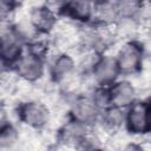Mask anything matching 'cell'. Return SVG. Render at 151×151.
Returning <instances> with one entry per match:
<instances>
[{
	"label": "cell",
	"mask_w": 151,
	"mask_h": 151,
	"mask_svg": "<svg viewBox=\"0 0 151 151\" xmlns=\"http://www.w3.org/2000/svg\"><path fill=\"white\" fill-rule=\"evenodd\" d=\"M17 123L33 132H45L53 122V111L42 99L29 97L21 99L14 107Z\"/></svg>",
	"instance_id": "1"
},
{
	"label": "cell",
	"mask_w": 151,
	"mask_h": 151,
	"mask_svg": "<svg viewBox=\"0 0 151 151\" xmlns=\"http://www.w3.org/2000/svg\"><path fill=\"white\" fill-rule=\"evenodd\" d=\"M118 44L112 27H100L93 24H87L76 27L73 52H92L103 53L110 52Z\"/></svg>",
	"instance_id": "2"
},
{
	"label": "cell",
	"mask_w": 151,
	"mask_h": 151,
	"mask_svg": "<svg viewBox=\"0 0 151 151\" xmlns=\"http://www.w3.org/2000/svg\"><path fill=\"white\" fill-rule=\"evenodd\" d=\"M113 55L122 77L132 78L142 76L144 72L149 58V47L143 37L134 38L120 41Z\"/></svg>",
	"instance_id": "3"
},
{
	"label": "cell",
	"mask_w": 151,
	"mask_h": 151,
	"mask_svg": "<svg viewBox=\"0 0 151 151\" xmlns=\"http://www.w3.org/2000/svg\"><path fill=\"white\" fill-rule=\"evenodd\" d=\"M77 55L72 50H53L46 59V78L54 87L78 74Z\"/></svg>",
	"instance_id": "4"
},
{
	"label": "cell",
	"mask_w": 151,
	"mask_h": 151,
	"mask_svg": "<svg viewBox=\"0 0 151 151\" xmlns=\"http://www.w3.org/2000/svg\"><path fill=\"white\" fill-rule=\"evenodd\" d=\"M120 71L118 68L113 52H103L97 54L90 70L83 77L87 88L93 86L109 87L118 78H120Z\"/></svg>",
	"instance_id": "5"
},
{
	"label": "cell",
	"mask_w": 151,
	"mask_h": 151,
	"mask_svg": "<svg viewBox=\"0 0 151 151\" xmlns=\"http://www.w3.org/2000/svg\"><path fill=\"white\" fill-rule=\"evenodd\" d=\"M151 109L147 97H139L125 109L124 132L132 138L144 139L151 132Z\"/></svg>",
	"instance_id": "6"
},
{
	"label": "cell",
	"mask_w": 151,
	"mask_h": 151,
	"mask_svg": "<svg viewBox=\"0 0 151 151\" xmlns=\"http://www.w3.org/2000/svg\"><path fill=\"white\" fill-rule=\"evenodd\" d=\"M12 72L15 79L22 84L39 85L46 79V59L25 48L13 63Z\"/></svg>",
	"instance_id": "7"
},
{
	"label": "cell",
	"mask_w": 151,
	"mask_h": 151,
	"mask_svg": "<svg viewBox=\"0 0 151 151\" xmlns=\"http://www.w3.org/2000/svg\"><path fill=\"white\" fill-rule=\"evenodd\" d=\"M66 116L90 127H96L101 109L98 106L88 88L74 94L65 105Z\"/></svg>",
	"instance_id": "8"
},
{
	"label": "cell",
	"mask_w": 151,
	"mask_h": 151,
	"mask_svg": "<svg viewBox=\"0 0 151 151\" xmlns=\"http://www.w3.org/2000/svg\"><path fill=\"white\" fill-rule=\"evenodd\" d=\"M25 17L38 35H52L60 24L58 12L41 1L32 4L28 7Z\"/></svg>",
	"instance_id": "9"
},
{
	"label": "cell",
	"mask_w": 151,
	"mask_h": 151,
	"mask_svg": "<svg viewBox=\"0 0 151 151\" xmlns=\"http://www.w3.org/2000/svg\"><path fill=\"white\" fill-rule=\"evenodd\" d=\"M91 129L93 127H90L66 116L65 120L57 127L54 142L59 146L78 149L80 143L86 137V134L91 131Z\"/></svg>",
	"instance_id": "10"
},
{
	"label": "cell",
	"mask_w": 151,
	"mask_h": 151,
	"mask_svg": "<svg viewBox=\"0 0 151 151\" xmlns=\"http://www.w3.org/2000/svg\"><path fill=\"white\" fill-rule=\"evenodd\" d=\"M96 0H67L58 11L60 20L74 26L91 24Z\"/></svg>",
	"instance_id": "11"
},
{
	"label": "cell",
	"mask_w": 151,
	"mask_h": 151,
	"mask_svg": "<svg viewBox=\"0 0 151 151\" xmlns=\"http://www.w3.org/2000/svg\"><path fill=\"white\" fill-rule=\"evenodd\" d=\"M26 44L17 33L13 22L0 24V55L13 65L24 52Z\"/></svg>",
	"instance_id": "12"
},
{
	"label": "cell",
	"mask_w": 151,
	"mask_h": 151,
	"mask_svg": "<svg viewBox=\"0 0 151 151\" xmlns=\"http://www.w3.org/2000/svg\"><path fill=\"white\" fill-rule=\"evenodd\" d=\"M107 88L110 96V105H114L122 109L129 107L140 97L139 88L133 83L132 78L120 77Z\"/></svg>",
	"instance_id": "13"
},
{
	"label": "cell",
	"mask_w": 151,
	"mask_h": 151,
	"mask_svg": "<svg viewBox=\"0 0 151 151\" xmlns=\"http://www.w3.org/2000/svg\"><path fill=\"white\" fill-rule=\"evenodd\" d=\"M125 123V109L109 105L101 109L96 129L99 130L104 136H114L124 131Z\"/></svg>",
	"instance_id": "14"
},
{
	"label": "cell",
	"mask_w": 151,
	"mask_h": 151,
	"mask_svg": "<svg viewBox=\"0 0 151 151\" xmlns=\"http://www.w3.org/2000/svg\"><path fill=\"white\" fill-rule=\"evenodd\" d=\"M119 19L117 6L112 1L96 0L91 24L100 27H113Z\"/></svg>",
	"instance_id": "15"
},
{
	"label": "cell",
	"mask_w": 151,
	"mask_h": 151,
	"mask_svg": "<svg viewBox=\"0 0 151 151\" xmlns=\"http://www.w3.org/2000/svg\"><path fill=\"white\" fill-rule=\"evenodd\" d=\"M119 18H136L144 22L149 17V0H117L116 2Z\"/></svg>",
	"instance_id": "16"
},
{
	"label": "cell",
	"mask_w": 151,
	"mask_h": 151,
	"mask_svg": "<svg viewBox=\"0 0 151 151\" xmlns=\"http://www.w3.org/2000/svg\"><path fill=\"white\" fill-rule=\"evenodd\" d=\"M22 142V133L20 126L9 122L0 130V150H14L19 147Z\"/></svg>",
	"instance_id": "17"
},
{
	"label": "cell",
	"mask_w": 151,
	"mask_h": 151,
	"mask_svg": "<svg viewBox=\"0 0 151 151\" xmlns=\"http://www.w3.org/2000/svg\"><path fill=\"white\" fill-rule=\"evenodd\" d=\"M19 8L20 7L11 0H0V24L12 21Z\"/></svg>",
	"instance_id": "18"
},
{
	"label": "cell",
	"mask_w": 151,
	"mask_h": 151,
	"mask_svg": "<svg viewBox=\"0 0 151 151\" xmlns=\"http://www.w3.org/2000/svg\"><path fill=\"white\" fill-rule=\"evenodd\" d=\"M15 77L12 72V64L0 55V88L6 87Z\"/></svg>",
	"instance_id": "19"
},
{
	"label": "cell",
	"mask_w": 151,
	"mask_h": 151,
	"mask_svg": "<svg viewBox=\"0 0 151 151\" xmlns=\"http://www.w3.org/2000/svg\"><path fill=\"white\" fill-rule=\"evenodd\" d=\"M123 149L127 150V151H143L144 150V145H143V143L140 142L139 138H134L133 140L126 142L123 145Z\"/></svg>",
	"instance_id": "20"
},
{
	"label": "cell",
	"mask_w": 151,
	"mask_h": 151,
	"mask_svg": "<svg viewBox=\"0 0 151 151\" xmlns=\"http://www.w3.org/2000/svg\"><path fill=\"white\" fill-rule=\"evenodd\" d=\"M11 120H12V119H11V114H9L8 109H7L4 104L0 103V130H1L6 124H8Z\"/></svg>",
	"instance_id": "21"
},
{
	"label": "cell",
	"mask_w": 151,
	"mask_h": 151,
	"mask_svg": "<svg viewBox=\"0 0 151 151\" xmlns=\"http://www.w3.org/2000/svg\"><path fill=\"white\" fill-rule=\"evenodd\" d=\"M41 2H44L45 5H47L48 7H51V8H53L54 11H59L65 4H66V1L67 0H40Z\"/></svg>",
	"instance_id": "22"
},
{
	"label": "cell",
	"mask_w": 151,
	"mask_h": 151,
	"mask_svg": "<svg viewBox=\"0 0 151 151\" xmlns=\"http://www.w3.org/2000/svg\"><path fill=\"white\" fill-rule=\"evenodd\" d=\"M106 1H112V2H116L117 0H106Z\"/></svg>",
	"instance_id": "23"
}]
</instances>
